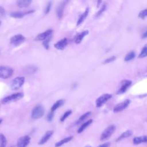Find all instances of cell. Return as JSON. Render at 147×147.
Returning <instances> with one entry per match:
<instances>
[{
	"mask_svg": "<svg viewBox=\"0 0 147 147\" xmlns=\"http://www.w3.org/2000/svg\"><path fill=\"white\" fill-rule=\"evenodd\" d=\"M116 127L114 125H111L108 126L101 133L100 136V141H105L109 139L112 134L114 133Z\"/></svg>",
	"mask_w": 147,
	"mask_h": 147,
	"instance_id": "cell-1",
	"label": "cell"
},
{
	"mask_svg": "<svg viewBox=\"0 0 147 147\" xmlns=\"http://www.w3.org/2000/svg\"><path fill=\"white\" fill-rule=\"evenodd\" d=\"M45 113V110L44 107L42 105H37L35 106L31 113V117L33 119H37L41 118L44 115Z\"/></svg>",
	"mask_w": 147,
	"mask_h": 147,
	"instance_id": "cell-2",
	"label": "cell"
},
{
	"mask_svg": "<svg viewBox=\"0 0 147 147\" xmlns=\"http://www.w3.org/2000/svg\"><path fill=\"white\" fill-rule=\"evenodd\" d=\"M14 73L12 68L9 66H0V78L6 79L10 78Z\"/></svg>",
	"mask_w": 147,
	"mask_h": 147,
	"instance_id": "cell-3",
	"label": "cell"
},
{
	"mask_svg": "<svg viewBox=\"0 0 147 147\" xmlns=\"http://www.w3.org/2000/svg\"><path fill=\"white\" fill-rule=\"evenodd\" d=\"M24 97V93L22 92H17L10 95H8L2 99V102L3 103H6L12 102L17 101Z\"/></svg>",
	"mask_w": 147,
	"mask_h": 147,
	"instance_id": "cell-4",
	"label": "cell"
},
{
	"mask_svg": "<svg viewBox=\"0 0 147 147\" xmlns=\"http://www.w3.org/2000/svg\"><path fill=\"white\" fill-rule=\"evenodd\" d=\"M113 95L109 93L103 94L100 96H99L95 100V105L96 107L99 108L102 107L105 103H106L109 99L112 98Z\"/></svg>",
	"mask_w": 147,
	"mask_h": 147,
	"instance_id": "cell-5",
	"label": "cell"
},
{
	"mask_svg": "<svg viewBox=\"0 0 147 147\" xmlns=\"http://www.w3.org/2000/svg\"><path fill=\"white\" fill-rule=\"evenodd\" d=\"M25 82V78L18 76L15 78L11 82L10 88L12 90H17L20 88Z\"/></svg>",
	"mask_w": 147,
	"mask_h": 147,
	"instance_id": "cell-6",
	"label": "cell"
},
{
	"mask_svg": "<svg viewBox=\"0 0 147 147\" xmlns=\"http://www.w3.org/2000/svg\"><path fill=\"white\" fill-rule=\"evenodd\" d=\"M130 103V100L129 99H127L119 103L118 104H117L116 106H114L113 109V112L115 113H117L124 110L129 106Z\"/></svg>",
	"mask_w": 147,
	"mask_h": 147,
	"instance_id": "cell-7",
	"label": "cell"
},
{
	"mask_svg": "<svg viewBox=\"0 0 147 147\" xmlns=\"http://www.w3.org/2000/svg\"><path fill=\"white\" fill-rule=\"evenodd\" d=\"M131 84H132V81L131 80H129V79L122 80L121 82V87L118 90L117 94H122L125 93Z\"/></svg>",
	"mask_w": 147,
	"mask_h": 147,
	"instance_id": "cell-8",
	"label": "cell"
},
{
	"mask_svg": "<svg viewBox=\"0 0 147 147\" xmlns=\"http://www.w3.org/2000/svg\"><path fill=\"white\" fill-rule=\"evenodd\" d=\"M25 40V37L22 34H16L12 36L10 39V44L14 46H18L24 42Z\"/></svg>",
	"mask_w": 147,
	"mask_h": 147,
	"instance_id": "cell-9",
	"label": "cell"
},
{
	"mask_svg": "<svg viewBox=\"0 0 147 147\" xmlns=\"http://www.w3.org/2000/svg\"><path fill=\"white\" fill-rule=\"evenodd\" d=\"M30 137L28 135L24 136L18 138L17 142V147H26L29 144Z\"/></svg>",
	"mask_w": 147,
	"mask_h": 147,
	"instance_id": "cell-10",
	"label": "cell"
},
{
	"mask_svg": "<svg viewBox=\"0 0 147 147\" xmlns=\"http://www.w3.org/2000/svg\"><path fill=\"white\" fill-rule=\"evenodd\" d=\"M52 32H53L52 29H48V30L45 31L44 32L38 34L34 40L35 41H44L47 37H48L49 36L52 35Z\"/></svg>",
	"mask_w": 147,
	"mask_h": 147,
	"instance_id": "cell-11",
	"label": "cell"
},
{
	"mask_svg": "<svg viewBox=\"0 0 147 147\" xmlns=\"http://www.w3.org/2000/svg\"><path fill=\"white\" fill-rule=\"evenodd\" d=\"M68 44V40L67 38H64L54 44V47L56 49L59 50H63Z\"/></svg>",
	"mask_w": 147,
	"mask_h": 147,
	"instance_id": "cell-12",
	"label": "cell"
},
{
	"mask_svg": "<svg viewBox=\"0 0 147 147\" xmlns=\"http://www.w3.org/2000/svg\"><path fill=\"white\" fill-rule=\"evenodd\" d=\"M53 134V130H48L44 135L42 137V138L40 139V140L38 141V145H44L45 144L51 137L52 134Z\"/></svg>",
	"mask_w": 147,
	"mask_h": 147,
	"instance_id": "cell-13",
	"label": "cell"
},
{
	"mask_svg": "<svg viewBox=\"0 0 147 147\" xmlns=\"http://www.w3.org/2000/svg\"><path fill=\"white\" fill-rule=\"evenodd\" d=\"M34 12V10H30L29 11H28L26 12H22V11H16V12H13L10 13V16L11 17H13L14 18H21L24 17L25 15L28 14H31Z\"/></svg>",
	"mask_w": 147,
	"mask_h": 147,
	"instance_id": "cell-14",
	"label": "cell"
},
{
	"mask_svg": "<svg viewBox=\"0 0 147 147\" xmlns=\"http://www.w3.org/2000/svg\"><path fill=\"white\" fill-rule=\"evenodd\" d=\"M65 3H66V2L65 1L61 2L59 5V6H57V7L56 9V15H57L59 19H61L63 17Z\"/></svg>",
	"mask_w": 147,
	"mask_h": 147,
	"instance_id": "cell-15",
	"label": "cell"
},
{
	"mask_svg": "<svg viewBox=\"0 0 147 147\" xmlns=\"http://www.w3.org/2000/svg\"><path fill=\"white\" fill-rule=\"evenodd\" d=\"M89 33V31L86 30H84L83 32H82L81 33H79L75 37L74 39V42L76 44H80L82 41L83 40V39L84 38V37L87 36L88 34Z\"/></svg>",
	"mask_w": 147,
	"mask_h": 147,
	"instance_id": "cell-16",
	"label": "cell"
},
{
	"mask_svg": "<svg viewBox=\"0 0 147 147\" xmlns=\"http://www.w3.org/2000/svg\"><path fill=\"white\" fill-rule=\"evenodd\" d=\"M37 69H38V68L36 66L30 65H27L23 69V71L25 74L30 75L35 73L37 71Z\"/></svg>",
	"mask_w": 147,
	"mask_h": 147,
	"instance_id": "cell-17",
	"label": "cell"
},
{
	"mask_svg": "<svg viewBox=\"0 0 147 147\" xmlns=\"http://www.w3.org/2000/svg\"><path fill=\"white\" fill-rule=\"evenodd\" d=\"M133 142L134 145H138L141 143L147 142V136L144 135L139 137H136L133 138Z\"/></svg>",
	"mask_w": 147,
	"mask_h": 147,
	"instance_id": "cell-18",
	"label": "cell"
},
{
	"mask_svg": "<svg viewBox=\"0 0 147 147\" xmlns=\"http://www.w3.org/2000/svg\"><path fill=\"white\" fill-rule=\"evenodd\" d=\"M133 134V131L131 130H127L123 132L116 140V142L120 141L123 139L130 137Z\"/></svg>",
	"mask_w": 147,
	"mask_h": 147,
	"instance_id": "cell-19",
	"label": "cell"
},
{
	"mask_svg": "<svg viewBox=\"0 0 147 147\" xmlns=\"http://www.w3.org/2000/svg\"><path fill=\"white\" fill-rule=\"evenodd\" d=\"M89 13V7H87L85 11H84V13L83 14H81V16L79 17L78 21H77V24H76V26H79L80 25H81L83 22L84 21V20L86 18V17H87L88 14Z\"/></svg>",
	"mask_w": 147,
	"mask_h": 147,
	"instance_id": "cell-20",
	"label": "cell"
},
{
	"mask_svg": "<svg viewBox=\"0 0 147 147\" xmlns=\"http://www.w3.org/2000/svg\"><path fill=\"white\" fill-rule=\"evenodd\" d=\"M74 137L72 136H69V137H67L64 139H62L61 140H60L59 141L57 142L55 144V147H60L61 146H62L63 145L71 141L72 139H73Z\"/></svg>",
	"mask_w": 147,
	"mask_h": 147,
	"instance_id": "cell-21",
	"label": "cell"
},
{
	"mask_svg": "<svg viewBox=\"0 0 147 147\" xmlns=\"http://www.w3.org/2000/svg\"><path fill=\"white\" fill-rule=\"evenodd\" d=\"M92 121H93V120H92V119H90L88 120L87 121L84 122V123L79 127V128L78 129V131H77V133H79V134L82 133L88 126H90V125L92 123Z\"/></svg>",
	"mask_w": 147,
	"mask_h": 147,
	"instance_id": "cell-22",
	"label": "cell"
},
{
	"mask_svg": "<svg viewBox=\"0 0 147 147\" xmlns=\"http://www.w3.org/2000/svg\"><path fill=\"white\" fill-rule=\"evenodd\" d=\"M32 2V0H17V5L19 7H26L29 6Z\"/></svg>",
	"mask_w": 147,
	"mask_h": 147,
	"instance_id": "cell-23",
	"label": "cell"
},
{
	"mask_svg": "<svg viewBox=\"0 0 147 147\" xmlns=\"http://www.w3.org/2000/svg\"><path fill=\"white\" fill-rule=\"evenodd\" d=\"M64 103V99H59L58 100H57L51 107V111L52 112H54L55 111H56L58 108H59L60 107H61L62 105H63V104Z\"/></svg>",
	"mask_w": 147,
	"mask_h": 147,
	"instance_id": "cell-24",
	"label": "cell"
},
{
	"mask_svg": "<svg viewBox=\"0 0 147 147\" xmlns=\"http://www.w3.org/2000/svg\"><path fill=\"white\" fill-rule=\"evenodd\" d=\"M135 57H136V53L134 51H130V52L126 54V55L124 58V60L126 62L130 61L133 59H134Z\"/></svg>",
	"mask_w": 147,
	"mask_h": 147,
	"instance_id": "cell-25",
	"label": "cell"
},
{
	"mask_svg": "<svg viewBox=\"0 0 147 147\" xmlns=\"http://www.w3.org/2000/svg\"><path fill=\"white\" fill-rule=\"evenodd\" d=\"M91 114V111H87L86 113H85L84 114H83L82 115H81L79 118L78 119V120L76 122V124H79L81 122H83L86 119H87Z\"/></svg>",
	"mask_w": 147,
	"mask_h": 147,
	"instance_id": "cell-26",
	"label": "cell"
},
{
	"mask_svg": "<svg viewBox=\"0 0 147 147\" xmlns=\"http://www.w3.org/2000/svg\"><path fill=\"white\" fill-rule=\"evenodd\" d=\"M52 38V35H51L50 36H49L48 37H47L45 40H44L43 41H42V45L43 47L45 48V49L48 50L49 49V43L51 41V39Z\"/></svg>",
	"mask_w": 147,
	"mask_h": 147,
	"instance_id": "cell-27",
	"label": "cell"
},
{
	"mask_svg": "<svg viewBox=\"0 0 147 147\" xmlns=\"http://www.w3.org/2000/svg\"><path fill=\"white\" fill-rule=\"evenodd\" d=\"M7 140L6 137L2 133H0V147H6Z\"/></svg>",
	"mask_w": 147,
	"mask_h": 147,
	"instance_id": "cell-28",
	"label": "cell"
},
{
	"mask_svg": "<svg viewBox=\"0 0 147 147\" xmlns=\"http://www.w3.org/2000/svg\"><path fill=\"white\" fill-rule=\"evenodd\" d=\"M147 56V45L144 47L138 55V58L142 59Z\"/></svg>",
	"mask_w": 147,
	"mask_h": 147,
	"instance_id": "cell-29",
	"label": "cell"
},
{
	"mask_svg": "<svg viewBox=\"0 0 147 147\" xmlns=\"http://www.w3.org/2000/svg\"><path fill=\"white\" fill-rule=\"evenodd\" d=\"M106 7H107V6L106 4H103L102 6V7L100 8V9L95 14V18H98L99 17V16H100L102 15V14L106 10Z\"/></svg>",
	"mask_w": 147,
	"mask_h": 147,
	"instance_id": "cell-30",
	"label": "cell"
},
{
	"mask_svg": "<svg viewBox=\"0 0 147 147\" xmlns=\"http://www.w3.org/2000/svg\"><path fill=\"white\" fill-rule=\"evenodd\" d=\"M71 114H72V111H71V110H67V111H65V112L64 113V114L63 115V116L61 117V118H60V121L61 122L64 121L65 120V119H66L67 118H68V117Z\"/></svg>",
	"mask_w": 147,
	"mask_h": 147,
	"instance_id": "cell-31",
	"label": "cell"
},
{
	"mask_svg": "<svg viewBox=\"0 0 147 147\" xmlns=\"http://www.w3.org/2000/svg\"><path fill=\"white\" fill-rule=\"evenodd\" d=\"M116 56H112L111 57H109L108 58H107L106 59H105L103 62V64H109V63H112L116 59Z\"/></svg>",
	"mask_w": 147,
	"mask_h": 147,
	"instance_id": "cell-32",
	"label": "cell"
},
{
	"mask_svg": "<svg viewBox=\"0 0 147 147\" xmlns=\"http://www.w3.org/2000/svg\"><path fill=\"white\" fill-rule=\"evenodd\" d=\"M138 17L141 19H145L147 17V9H145L143 10H141L138 14Z\"/></svg>",
	"mask_w": 147,
	"mask_h": 147,
	"instance_id": "cell-33",
	"label": "cell"
},
{
	"mask_svg": "<svg viewBox=\"0 0 147 147\" xmlns=\"http://www.w3.org/2000/svg\"><path fill=\"white\" fill-rule=\"evenodd\" d=\"M52 2L51 1H49L47 4V5L46 6V7H45V14H47L49 13L50 10H51V6H52Z\"/></svg>",
	"mask_w": 147,
	"mask_h": 147,
	"instance_id": "cell-34",
	"label": "cell"
},
{
	"mask_svg": "<svg viewBox=\"0 0 147 147\" xmlns=\"http://www.w3.org/2000/svg\"><path fill=\"white\" fill-rule=\"evenodd\" d=\"M54 117V112L51 111L47 115V121L48 122H51Z\"/></svg>",
	"mask_w": 147,
	"mask_h": 147,
	"instance_id": "cell-35",
	"label": "cell"
},
{
	"mask_svg": "<svg viewBox=\"0 0 147 147\" xmlns=\"http://www.w3.org/2000/svg\"><path fill=\"white\" fill-rule=\"evenodd\" d=\"M110 145H111V143L110 142H106L105 143L99 145L97 147H109Z\"/></svg>",
	"mask_w": 147,
	"mask_h": 147,
	"instance_id": "cell-36",
	"label": "cell"
},
{
	"mask_svg": "<svg viewBox=\"0 0 147 147\" xmlns=\"http://www.w3.org/2000/svg\"><path fill=\"white\" fill-rule=\"evenodd\" d=\"M5 10L4 8L0 6V17H2L5 14Z\"/></svg>",
	"mask_w": 147,
	"mask_h": 147,
	"instance_id": "cell-37",
	"label": "cell"
},
{
	"mask_svg": "<svg viewBox=\"0 0 147 147\" xmlns=\"http://www.w3.org/2000/svg\"><path fill=\"white\" fill-rule=\"evenodd\" d=\"M141 38L143 39L147 38V29L142 33V34L141 36Z\"/></svg>",
	"mask_w": 147,
	"mask_h": 147,
	"instance_id": "cell-38",
	"label": "cell"
},
{
	"mask_svg": "<svg viewBox=\"0 0 147 147\" xmlns=\"http://www.w3.org/2000/svg\"><path fill=\"white\" fill-rule=\"evenodd\" d=\"M102 2V0H98L97 1V7H98L99 6V5L101 4Z\"/></svg>",
	"mask_w": 147,
	"mask_h": 147,
	"instance_id": "cell-39",
	"label": "cell"
},
{
	"mask_svg": "<svg viewBox=\"0 0 147 147\" xmlns=\"http://www.w3.org/2000/svg\"><path fill=\"white\" fill-rule=\"evenodd\" d=\"M84 147H92V146H90V145H86Z\"/></svg>",
	"mask_w": 147,
	"mask_h": 147,
	"instance_id": "cell-40",
	"label": "cell"
},
{
	"mask_svg": "<svg viewBox=\"0 0 147 147\" xmlns=\"http://www.w3.org/2000/svg\"><path fill=\"white\" fill-rule=\"evenodd\" d=\"M2 122V119L1 118H0V124L1 123V122Z\"/></svg>",
	"mask_w": 147,
	"mask_h": 147,
	"instance_id": "cell-41",
	"label": "cell"
},
{
	"mask_svg": "<svg viewBox=\"0 0 147 147\" xmlns=\"http://www.w3.org/2000/svg\"><path fill=\"white\" fill-rule=\"evenodd\" d=\"M68 1H69V0H65V2H68Z\"/></svg>",
	"mask_w": 147,
	"mask_h": 147,
	"instance_id": "cell-42",
	"label": "cell"
},
{
	"mask_svg": "<svg viewBox=\"0 0 147 147\" xmlns=\"http://www.w3.org/2000/svg\"><path fill=\"white\" fill-rule=\"evenodd\" d=\"M1 22L0 21V26H1Z\"/></svg>",
	"mask_w": 147,
	"mask_h": 147,
	"instance_id": "cell-43",
	"label": "cell"
},
{
	"mask_svg": "<svg viewBox=\"0 0 147 147\" xmlns=\"http://www.w3.org/2000/svg\"><path fill=\"white\" fill-rule=\"evenodd\" d=\"M146 76H147V75H146Z\"/></svg>",
	"mask_w": 147,
	"mask_h": 147,
	"instance_id": "cell-44",
	"label": "cell"
}]
</instances>
